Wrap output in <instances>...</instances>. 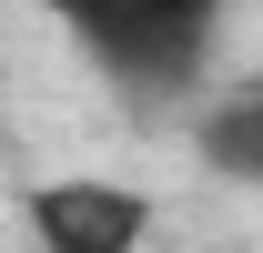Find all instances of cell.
Wrapping results in <instances>:
<instances>
[{
	"label": "cell",
	"instance_id": "277c9868",
	"mask_svg": "<svg viewBox=\"0 0 263 253\" xmlns=\"http://www.w3.org/2000/svg\"><path fill=\"white\" fill-rule=\"evenodd\" d=\"M41 10H61V21H81V10H91V0H41Z\"/></svg>",
	"mask_w": 263,
	"mask_h": 253
},
{
	"label": "cell",
	"instance_id": "7a4b0ae2",
	"mask_svg": "<svg viewBox=\"0 0 263 253\" xmlns=\"http://www.w3.org/2000/svg\"><path fill=\"white\" fill-rule=\"evenodd\" d=\"M21 223H31L41 253H142L152 192L101 183V172H71V183H31L21 192Z\"/></svg>",
	"mask_w": 263,
	"mask_h": 253
},
{
	"label": "cell",
	"instance_id": "3957f363",
	"mask_svg": "<svg viewBox=\"0 0 263 253\" xmlns=\"http://www.w3.org/2000/svg\"><path fill=\"white\" fill-rule=\"evenodd\" d=\"M202 152H213V172H233V183H253V172H263V92H253V81L202 122Z\"/></svg>",
	"mask_w": 263,
	"mask_h": 253
},
{
	"label": "cell",
	"instance_id": "6da1fadb",
	"mask_svg": "<svg viewBox=\"0 0 263 253\" xmlns=\"http://www.w3.org/2000/svg\"><path fill=\"white\" fill-rule=\"evenodd\" d=\"M81 51L101 61V81L132 101H182L213 61V31H223V0H91L81 21Z\"/></svg>",
	"mask_w": 263,
	"mask_h": 253
}]
</instances>
